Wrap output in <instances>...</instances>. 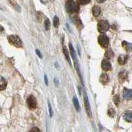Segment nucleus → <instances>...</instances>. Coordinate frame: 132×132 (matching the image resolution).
Returning a JSON list of instances; mask_svg holds the SVG:
<instances>
[{
    "label": "nucleus",
    "instance_id": "obj_1",
    "mask_svg": "<svg viewBox=\"0 0 132 132\" xmlns=\"http://www.w3.org/2000/svg\"><path fill=\"white\" fill-rule=\"evenodd\" d=\"M69 50H70L71 55V57H72L73 60L74 67H75V69H76L77 71V73H78L79 76L80 77V79H81V82H82V77H81V71H80L79 66V62H78V60H77V57L76 52H75V49H74L73 46L72 44L71 43V42H69Z\"/></svg>",
    "mask_w": 132,
    "mask_h": 132
},
{
    "label": "nucleus",
    "instance_id": "obj_2",
    "mask_svg": "<svg viewBox=\"0 0 132 132\" xmlns=\"http://www.w3.org/2000/svg\"><path fill=\"white\" fill-rule=\"evenodd\" d=\"M78 6L74 0H68L65 3V10L68 13L72 14L78 11Z\"/></svg>",
    "mask_w": 132,
    "mask_h": 132
},
{
    "label": "nucleus",
    "instance_id": "obj_3",
    "mask_svg": "<svg viewBox=\"0 0 132 132\" xmlns=\"http://www.w3.org/2000/svg\"><path fill=\"white\" fill-rule=\"evenodd\" d=\"M7 40L11 45L14 46L16 47V48H21V47H22V45H23L22 40L16 35H9L7 37Z\"/></svg>",
    "mask_w": 132,
    "mask_h": 132
},
{
    "label": "nucleus",
    "instance_id": "obj_4",
    "mask_svg": "<svg viewBox=\"0 0 132 132\" xmlns=\"http://www.w3.org/2000/svg\"><path fill=\"white\" fill-rule=\"evenodd\" d=\"M98 42L99 44L104 48H108V45H109V38L107 36V35H106L104 33L103 34H101L98 36Z\"/></svg>",
    "mask_w": 132,
    "mask_h": 132
},
{
    "label": "nucleus",
    "instance_id": "obj_5",
    "mask_svg": "<svg viewBox=\"0 0 132 132\" xmlns=\"http://www.w3.org/2000/svg\"><path fill=\"white\" fill-rule=\"evenodd\" d=\"M98 30L100 32L104 33L108 31V29L110 28L109 23L107 22L106 21H104V20H101L99 21L98 23Z\"/></svg>",
    "mask_w": 132,
    "mask_h": 132
},
{
    "label": "nucleus",
    "instance_id": "obj_6",
    "mask_svg": "<svg viewBox=\"0 0 132 132\" xmlns=\"http://www.w3.org/2000/svg\"><path fill=\"white\" fill-rule=\"evenodd\" d=\"M27 106L29 109L34 110L36 108L37 106V101L36 98L32 95H30L28 97L27 100Z\"/></svg>",
    "mask_w": 132,
    "mask_h": 132
},
{
    "label": "nucleus",
    "instance_id": "obj_7",
    "mask_svg": "<svg viewBox=\"0 0 132 132\" xmlns=\"http://www.w3.org/2000/svg\"><path fill=\"white\" fill-rule=\"evenodd\" d=\"M84 104L87 115H88V116H89V118H92V112L91 109H90V103H89V98H88V96H87L86 91H84Z\"/></svg>",
    "mask_w": 132,
    "mask_h": 132
},
{
    "label": "nucleus",
    "instance_id": "obj_8",
    "mask_svg": "<svg viewBox=\"0 0 132 132\" xmlns=\"http://www.w3.org/2000/svg\"><path fill=\"white\" fill-rule=\"evenodd\" d=\"M101 68H102V69L104 71H107L110 70L112 68L111 63L108 60H106V59L102 60V63H101Z\"/></svg>",
    "mask_w": 132,
    "mask_h": 132
},
{
    "label": "nucleus",
    "instance_id": "obj_9",
    "mask_svg": "<svg viewBox=\"0 0 132 132\" xmlns=\"http://www.w3.org/2000/svg\"><path fill=\"white\" fill-rule=\"evenodd\" d=\"M7 81L3 77H0V91L5 90L6 89Z\"/></svg>",
    "mask_w": 132,
    "mask_h": 132
},
{
    "label": "nucleus",
    "instance_id": "obj_10",
    "mask_svg": "<svg viewBox=\"0 0 132 132\" xmlns=\"http://www.w3.org/2000/svg\"><path fill=\"white\" fill-rule=\"evenodd\" d=\"M123 98L126 100H131L132 97V91L131 89H125L123 90Z\"/></svg>",
    "mask_w": 132,
    "mask_h": 132
},
{
    "label": "nucleus",
    "instance_id": "obj_11",
    "mask_svg": "<svg viewBox=\"0 0 132 132\" xmlns=\"http://www.w3.org/2000/svg\"><path fill=\"white\" fill-rule=\"evenodd\" d=\"M128 79V72L126 71H122L119 73V80L120 82H123Z\"/></svg>",
    "mask_w": 132,
    "mask_h": 132
},
{
    "label": "nucleus",
    "instance_id": "obj_12",
    "mask_svg": "<svg viewBox=\"0 0 132 132\" xmlns=\"http://www.w3.org/2000/svg\"><path fill=\"white\" fill-rule=\"evenodd\" d=\"M123 118L126 121L128 122H131L132 121V113L131 111L130 110H128V111H126L125 112L124 115H123Z\"/></svg>",
    "mask_w": 132,
    "mask_h": 132
},
{
    "label": "nucleus",
    "instance_id": "obj_13",
    "mask_svg": "<svg viewBox=\"0 0 132 132\" xmlns=\"http://www.w3.org/2000/svg\"><path fill=\"white\" fill-rule=\"evenodd\" d=\"M100 81L102 82L103 85L106 84L109 81V77L106 73H102L100 77Z\"/></svg>",
    "mask_w": 132,
    "mask_h": 132
},
{
    "label": "nucleus",
    "instance_id": "obj_14",
    "mask_svg": "<svg viewBox=\"0 0 132 132\" xmlns=\"http://www.w3.org/2000/svg\"><path fill=\"white\" fill-rule=\"evenodd\" d=\"M93 14L95 16H98L101 13V7L98 5H95L93 7Z\"/></svg>",
    "mask_w": 132,
    "mask_h": 132
},
{
    "label": "nucleus",
    "instance_id": "obj_15",
    "mask_svg": "<svg viewBox=\"0 0 132 132\" xmlns=\"http://www.w3.org/2000/svg\"><path fill=\"white\" fill-rule=\"evenodd\" d=\"M128 61V57L126 55H120L118 57V63L120 65H125Z\"/></svg>",
    "mask_w": 132,
    "mask_h": 132
},
{
    "label": "nucleus",
    "instance_id": "obj_16",
    "mask_svg": "<svg viewBox=\"0 0 132 132\" xmlns=\"http://www.w3.org/2000/svg\"><path fill=\"white\" fill-rule=\"evenodd\" d=\"M63 54H64L66 60H67V61L69 62V65H71L70 57H69V50H68V49L67 48V47L66 46L63 47Z\"/></svg>",
    "mask_w": 132,
    "mask_h": 132
},
{
    "label": "nucleus",
    "instance_id": "obj_17",
    "mask_svg": "<svg viewBox=\"0 0 132 132\" xmlns=\"http://www.w3.org/2000/svg\"><path fill=\"white\" fill-rule=\"evenodd\" d=\"M104 56L106 58V60H111L113 57H114V52L111 49L107 50L106 52H105Z\"/></svg>",
    "mask_w": 132,
    "mask_h": 132
},
{
    "label": "nucleus",
    "instance_id": "obj_18",
    "mask_svg": "<svg viewBox=\"0 0 132 132\" xmlns=\"http://www.w3.org/2000/svg\"><path fill=\"white\" fill-rule=\"evenodd\" d=\"M73 105L75 106V109H76L77 111L79 112L80 110V106L79 103L78 98H77V96H74L73 98Z\"/></svg>",
    "mask_w": 132,
    "mask_h": 132
},
{
    "label": "nucleus",
    "instance_id": "obj_19",
    "mask_svg": "<svg viewBox=\"0 0 132 132\" xmlns=\"http://www.w3.org/2000/svg\"><path fill=\"white\" fill-rule=\"evenodd\" d=\"M50 21L49 19H46L45 22H44V28H45L46 30H49L50 29Z\"/></svg>",
    "mask_w": 132,
    "mask_h": 132
},
{
    "label": "nucleus",
    "instance_id": "obj_20",
    "mask_svg": "<svg viewBox=\"0 0 132 132\" xmlns=\"http://www.w3.org/2000/svg\"><path fill=\"white\" fill-rule=\"evenodd\" d=\"M122 45H123V46L124 47V48L127 51H130L131 48V45L130 43L127 42H123Z\"/></svg>",
    "mask_w": 132,
    "mask_h": 132
},
{
    "label": "nucleus",
    "instance_id": "obj_21",
    "mask_svg": "<svg viewBox=\"0 0 132 132\" xmlns=\"http://www.w3.org/2000/svg\"><path fill=\"white\" fill-rule=\"evenodd\" d=\"M54 26L55 28H58L59 24H60V20L57 16H55L54 17Z\"/></svg>",
    "mask_w": 132,
    "mask_h": 132
},
{
    "label": "nucleus",
    "instance_id": "obj_22",
    "mask_svg": "<svg viewBox=\"0 0 132 132\" xmlns=\"http://www.w3.org/2000/svg\"><path fill=\"white\" fill-rule=\"evenodd\" d=\"M114 104H115L116 106H118V104H120V97H119L118 95H116L114 97Z\"/></svg>",
    "mask_w": 132,
    "mask_h": 132
},
{
    "label": "nucleus",
    "instance_id": "obj_23",
    "mask_svg": "<svg viewBox=\"0 0 132 132\" xmlns=\"http://www.w3.org/2000/svg\"><path fill=\"white\" fill-rule=\"evenodd\" d=\"M108 114L110 117H114V116H115V111H114V110L112 109V108H110L108 111Z\"/></svg>",
    "mask_w": 132,
    "mask_h": 132
},
{
    "label": "nucleus",
    "instance_id": "obj_24",
    "mask_svg": "<svg viewBox=\"0 0 132 132\" xmlns=\"http://www.w3.org/2000/svg\"><path fill=\"white\" fill-rule=\"evenodd\" d=\"M48 108H49L50 116L52 118L53 116V110H52V108L51 104H50V102L49 101H48Z\"/></svg>",
    "mask_w": 132,
    "mask_h": 132
},
{
    "label": "nucleus",
    "instance_id": "obj_25",
    "mask_svg": "<svg viewBox=\"0 0 132 132\" xmlns=\"http://www.w3.org/2000/svg\"><path fill=\"white\" fill-rule=\"evenodd\" d=\"M91 2V0H79V2L80 4L81 5H86L89 3Z\"/></svg>",
    "mask_w": 132,
    "mask_h": 132
},
{
    "label": "nucleus",
    "instance_id": "obj_26",
    "mask_svg": "<svg viewBox=\"0 0 132 132\" xmlns=\"http://www.w3.org/2000/svg\"><path fill=\"white\" fill-rule=\"evenodd\" d=\"M29 132H40V130L37 127H34V128H32L30 129Z\"/></svg>",
    "mask_w": 132,
    "mask_h": 132
},
{
    "label": "nucleus",
    "instance_id": "obj_27",
    "mask_svg": "<svg viewBox=\"0 0 132 132\" xmlns=\"http://www.w3.org/2000/svg\"><path fill=\"white\" fill-rule=\"evenodd\" d=\"M36 54H37L38 56H39L40 58H42V55L41 54V52H40L39 50H36Z\"/></svg>",
    "mask_w": 132,
    "mask_h": 132
},
{
    "label": "nucleus",
    "instance_id": "obj_28",
    "mask_svg": "<svg viewBox=\"0 0 132 132\" xmlns=\"http://www.w3.org/2000/svg\"><path fill=\"white\" fill-rule=\"evenodd\" d=\"M44 81H45V84L46 85L48 86V78H47L46 75H44Z\"/></svg>",
    "mask_w": 132,
    "mask_h": 132
},
{
    "label": "nucleus",
    "instance_id": "obj_29",
    "mask_svg": "<svg viewBox=\"0 0 132 132\" xmlns=\"http://www.w3.org/2000/svg\"><path fill=\"white\" fill-rule=\"evenodd\" d=\"M96 1L98 3H104V2H106V0H96Z\"/></svg>",
    "mask_w": 132,
    "mask_h": 132
},
{
    "label": "nucleus",
    "instance_id": "obj_30",
    "mask_svg": "<svg viewBox=\"0 0 132 132\" xmlns=\"http://www.w3.org/2000/svg\"><path fill=\"white\" fill-rule=\"evenodd\" d=\"M3 30H4V29H3L2 26H0V33H2Z\"/></svg>",
    "mask_w": 132,
    "mask_h": 132
}]
</instances>
